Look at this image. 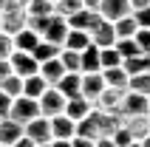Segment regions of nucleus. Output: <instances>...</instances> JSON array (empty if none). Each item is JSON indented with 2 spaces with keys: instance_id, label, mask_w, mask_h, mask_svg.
<instances>
[{
  "instance_id": "obj_1",
  "label": "nucleus",
  "mask_w": 150,
  "mask_h": 147,
  "mask_svg": "<svg viewBox=\"0 0 150 147\" xmlns=\"http://www.w3.org/2000/svg\"><path fill=\"white\" fill-rule=\"evenodd\" d=\"M34 116H40V105H37V99L25 96V93H20V96L11 99V110H8V119H14V122L25 124L31 122Z\"/></svg>"
},
{
  "instance_id": "obj_2",
  "label": "nucleus",
  "mask_w": 150,
  "mask_h": 147,
  "mask_svg": "<svg viewBox=\"0 0 150 147\" xmlns=\"http://www.w3.org/2000/svg\"><path fill=\"white\" fill-rule=\"evenodd\" d=\"M20 28H25V8L6 0V6H3V11H0V31L17 34Z\"/></svg>"
},
{
  "instance_id": "obj_3",
  "label": "nucleus",
  "mask_w": 150,
  "mask_h": 147,
  "mask_svg": "<svg viewBox=\"0 0 150 147\" xmlns=\"http://www.w3.org/2000/svg\"><path fill=\"white\" fill-rule=\"evenodd\" d=\"M37 105H40V113L42 116H57L65 110V96L59 93V88H54V85H48V88L40 93V99H37Z\"/></svg>"
},
{
  "instance_id": "obj_4",
  "label": "nucleus",
  "mask_w": 150,
  "mask_h": 147,
  "mask_svg": "<svg viewBox=\"0 0 150 147\" xmlns=\"http://www.w3.org/2000/svg\"><path fill=\"white\" fill-rule=\"evenodd\" d=\"M65 34H68V20H65V17H59V14H51V17H48V23L42 25L40 37L62 48V42H65Z\"/></svg>"
},
{
  "instance_id": "obj_5",
  "label": "nucleus",
  "mask_w": 150,
  "mask_h": 147,
  "mask_svg": "<svg viewBox=\"0 0 150 147\" xmlns=\"http://www.w3.org/2000/svg\"><path fill=\"white\" fill-rule=\"evenodd\" d=\"M8 62H11V71H14L17 76H23V79L40 71V62L34 59V54H31V51H11Z\"/></svg>"
},
{
  "instance_id": "obj_6",
  "label": "nucleus",
  "mask_w": 150,
  "mask_h": 147,
  "mask_svg": "<svg viewBox=\"0 0 150 147\" xmlns=\"http://www.w3.org/2000/svg\"><path fill=\"white\" fill-rule=\"evenodd\" d=\"M23 133L34 141V144L51 141V122H48V116H42V113H40V116H34L31 122H25V124H23Z\"/></svg>"
},
{
  "instance_id": "obj_7",
  "label": "nucleus",
  "mask_w": 150,
  "mask_h": 147,
  "mask_svg": "<svg viewBox=\"0 0 150 147\" xmlns=\"http://www.w3.org/2000/svg\"><path fill=\"white\" fill-rule=\"evenodd\" d=\"M119 113L122 116L147 113V96H144V93H136V90H125V93H122V102H119Z\"/></svg>"
},
{
  "instance_id": "obj_8",
  "label": "nucleus",
  "mask_w": 150,
  "mask_h": 147,
  "mask_svg": "<svg viewBox=\"0 0 150 147\" xmlns=\"http://www.w3.org/2000/svg\"><path fill=\"white\" fill-rule=\"evenodd\" d=\"M102 20H110V23H116L119 17H127L133 8H130V0H99V6H96Z\"/></svg>"
},
{
  "instance_id": "obj_9",
  "label": "nucleus",
  "mask_w": 150,
  "mask_h": 147,
  "mask_svg": "<svg viewBox=\"0 0 150 147\" xmlns=\"http://www.w3.org/2000/svg\"><path fill=\"white\" fill-rule=\"evenodd\" d=\"M88 34H91V42L99 45V48H108V45L116 42V28H113V23H110V20H102V17Z\"/></svg>"
},
{
  "instance_id": "obj_10",
  "label": "nucleus",
  "mask_w": 150,
  "mask_h": 147,
  "mask_svg": "<svg viewBox=\"0 0 150 147\" xmlns=\"http://www.w3.org/2000/svg\"><path fill=\"white\" fill-rule=\"evenodd\" d=\"M102 90H105V79H102V71H85V74H82V85H79V93H82L85 99L96 102V96H99Z\"/></svg>"
},
{
  "instance_id": "obj_11",
  "label": "nucleus",
  "mask_w": 150,
  "mask_h": 147,
  "mask_svg": "<svg viewBox=\"0 0 150 147\" xmlns=\"http://www.w3.org/2000/svg\"><path fill=\"white\" fill-rule=\"evenodd\" d=\"M48 122H51V139H74V133H76V122L71 119V116L57 113V116H51Z\"/></svg>"
},
{
  "instance_id": "obj_12",
  "label": "nucleus",
  "mask_w": 150,
  "mask_h": 147,
  "mask_svg": "<svg viewBox=\"0 0 150 147\" xmlns=\"http://www.w3.org/2000/svg\"><path fill=\"white\" fill-rule=\"evenodd\" d=\"M91 110H93V102H91V99H85L82 93H76V96H68L65 99V110H62V113L71 116L74 122H79V119L88 116Z\"/></svg>"
},
{
  "instance_id": "obj_13",
  "label": "nucleus",
  "mask_w": 150,
  "mask_h": 147,
  "mask_svg": "<svg viewBox=\"0 0 150 147\" xmlns=\"http://www.w3.org/2000/svg\"><path fill=\"white\" fill-rule=\"evenodd\" d=\"M99 23V11L96 8H79L68 17V28H79V31H91Z\"/></svg>"
},
{
  "instance_id": "obj_14",
  "label": "nucleus",
  "mask_w": 150,
  "mask_h": 147,
  "mask_svg": "<svg viewBox=\"0 0 150 147\" xmlns=\"http://www.w3.org/2000/svg\"><path fill=\"white\" fill-rule=\"evenodd\" d=\"M79 85H82V71H65L62 79H59L54 88H59V93L68 99V96H76V93H79Z\"/></svg>"
},
{
  "instance_id": "obj_15",
  "label": "nucleus",
  "mask_w": 150,
  "mask_h": 147,
  "mask_svg": "<svg viewBox=\"0 0 150 147\" xmlns=\"http://www.w3.org/2000/svg\"><path fill=\"white\" fill-rule=\"evenodd\" d=\"M37 74H40V76L48 82V85H57V82L62 79L65 68H62L59 57H51V59H45V62H40V71H37Z\"/></svg>"
},
{
  "instance_id": "obj_16",
  "label": "nucleus",
  "mask_w": 150,
  "mask_h": 147,
  "mask_svg": "<svg viewBox=\"0 0 150 147\" xmlns=\"http://www.w3.org/2000/svg\"><path fill=\"white\" fill-rule=\"evenodd\" d=\"M79 71H102L99 65V45H93V42H88L82 51H79Z\"/></svg>"
},
{
  "instance_id": "obj_17",
  "label": "nucleus",
  "mask_w": 150,
  "mask_h": 147,
  "mask_svg": "<svg viewBox=\"0 0 150 147\" xmlns=\"http://www.w3.org/2000/svg\"><path fill=\"white\" fill-rule=\"evenodd\" d=\"M20 136H23V124L8 119V116H3L0 119V144H14Z\"/></svg>"
},
{
  "instance_id": "obj_18",
  "label": "nucleus",
  "mask_w": 150,
  "mask_h": 147,
  "mask_svg": "<svg viewBox=\"0 0 150 147\" xmlns=\"http://www.w3.org/2000/svg\"><path fill=\"white\" fill-rule=\"evenodd\" d=\"M122 93H125V90H116V88H108V85H105V90H102L99 96H96L93 107H99V110H119Z\"/></svg>"
},
{
  "instance_id": "obj_19",
  "label": "nucleus",
  "mask_w": 150,
  "mask_h": 147,
  "mask_svg": "<svg viewBox=\"0 0 150 147\" xmlns=\"http://www.w3.org/2000/svg\"><path fill=\"white\" fill-rule=\"evenodd\" d=\"M11 40H14V51H31L37 42H40V34L34 31V28H20L17 34H11Z\"/></svg>"
},
{
  "instance_id": "obj_20",
  "label": "nucleus",
  "mask_w": 150,
  "mask_h": 147,
  "mask_svg": "<svg viewBox=\"0 0 150 147\" xmlns=\"http://www.w3.org/2000/svg\"><path fill=\"white\" fill-rule=\"evenodd\" d=\"M102 79L108 88H116V90H127V74L122 65L116 68H102Z\"/></svg>"
},
{
  "instance_id": "obj_21",
  "label": "nucleus",
  "mask_w": 150,
  "mask_h": 147,
  "mask_svg": "<svg viewBox=\"0 0 150 147\" xmlns=\"http://www.w3.org/2000/svg\"><path fill=\"white\" fill-rule=\"evenodd\" d=\"M74 136H85V139H99V122H96V110H91L88 116H82L76 122Z\"/></svg>"
},
{
  "instance_id": "obj_22",
  "label": "nucleus",
  "mask_w": 150,
  "mask_h": 147,
  "mask_svg": "<svg viewBox=\"0 0 150 147\" xmlns=\"http://www.w3.org/2000/svg\"><path fill=\"white\" fill-rule=\"evenodd\" d=\"M122 124L127 127V133H130L136 141L147 136V113H142V116H122Z\"/></svg>"
},
{
  "instance_id": "obj_23",
  "label": "nucleus",
  "mask_w": 150,
  "mask_h": 147,
  "mask_svg": "<svg viewBox=\"0 0 150 147\" xmlns=\"http://www.w3.org/2000/svg\"><path fill=\"white\" fill-rule=\"evenodd\" d=\"M91 42V34L88 31H79V28H68L65 34V42H62V48H74V51H82L85 45Z\"/></svg>"
},
{
  "instance_id": "obj_24",
  "label": "nucleus",
  "mask_w": 150,
  "mask_h": 147,
  "mask_svg": "<svg viewBox=\"0 0 150 147\" xmlns=\"http://www.w3.org/2000/svg\"><path fill=\"white\" fill-rule=\"evenodd\" d=\"M48 88V82L42 79L40 74H31V76H25L23 79V93L25 96H31V99H40V93Z\"/></svg>"
},
{
  "instance_id": "obj_25",
  "label": "nucleus",
  "mask_w": 150,
  "mask_h": 147,
  "mask_svg": "<svg viewBox=\"0 0 150 147\" xmlns=\"http://www.w3.org/2000/svg\"><path fill=\"white\" fill-rule=\"evenodd\" d=\"M127 90H136V93L150 96V68H147V71L133 74V76H127Z\"/></svg>"
},
{
  "instance_id": "obj_26",
  "label": "nucleus",
  "mask_w": 150,
  "mask_h": 147,
  "mask_svg": "<svg viewBox=\"0 0 150 147\" xmlns=\"http://www.w3.org/2000/svg\"><path fill=\"white\" fill-rule=\"evenodd\" d=\"M48 14H54L51 0H28L25 3V17H48Z\"/></svg>"
},
{
  "instance_id": "obj_27",
  "label": "nucleus",
  "mask_w": 150,
  "mask_h": 147,
  "mask_svg": "<svg viewBox=\"0 0 150 147\" xmlns=\"http://www.w3.org/2000/svg\"><path fill=\"white\" fill-rule=\"evenodd\" d=\"M31 54H34L37 62H45V59H51V57H57V54H59V45H54V42H48V40H42V37H40V42L31 48Z\"/></svg>"
},
{
  "instance_id": "obj_28",
  "label": "nucleus",
  "mask_w": 150,
  "mask_h": 147,
  "mask_svg": "<svg viewBox=\"0 0 150 147\" xmlns=\"http://www.w3.org/2000/svg\"><path fill=\"white\" fill-rule=\"evenodd\" d=\"M122 68H125V74H127V76H133V74L147 71V68H150V57H144V54L127 57V59H122Z\"/></svg>"
},
{
  "instance_id": "obj_29",
  "label": "nucleus",
  "mask_w": 150,
  "mask_h": 147,
  "mask_svg": "<svg viewBox=\"0 0 150 147\" xmlns=\"http://www.w3.org/2000/svg\"><path fill=\"white\" fill-rule=\"evenodd\" d=\"M113 28H116V40H119V37H133V34L139 31V25H136L133 14H127V17H119L116 23H113Z\"/></svg>"
},
{
  "instance_id": "obj_30",
  "label": "nucleus",
  "mask_w": 150,
  "mask_h": 147,
  "mask_svg": "<svg viewBox=\"0 0 150 147\" xmlns=\"http://www.w3.org/2000/svg\"><path fill=\"white\" fill-rule=\"evenodd\" d=\"M0 90H3V93H8L11 99L20 96V93H23V76H17V74H8L6 79L0 82Z\"/></svg>"
},
{
  "instance_id": "obj_31",
  "label": "nucleus",
  "mask_w": 150,
  "mask_h": 147,
  "mask_svg": "<svg viewBox=\"0 0 150 147\" xmlns=\"http://www.w3.org/2000/svg\"><path fill=\"white\" fill-rule=\"evenodd\" d=\"M79 8H85L82 0H54V14L65 17V20L74 14V11H79Z\"/></svg>"
},
{
  "instance_id": "obj_32",
  "label": "nucleus",
  "mask_w": 150,
  "mask_h": 147,
  "mask_svg": "<svg viewBox=\"0 0 150 147\" xmlns=\"http://www.w3.org/2000/svg\"><path fill=\"white\" fill-rule=\"evenodd\" d=\"M99 65H102V68H116V65H122V54H119L113 45L99 48Z\"/></svg>"
},
{
  "instance_id": "obj_33",
  "label": "nucleus",
  "mask_w": 150,
  "mask_h": 147,
  "mask_svg": "<svg viewBox=\"0 0 150 147\" xmlns=\"http://www.w3.org/2000/svg\"><path fill=\"white\" fill-rule=\"evenodd\" d=\"M59 62H62V68L65 71H79V51L74 48H59Z\"/></svg>"
},
{
  "instance_id": "obj_34",
  "label": "nucleus",
  "mask_w": 150,
  "mask_h": 147,
  "mask_svg": "<svg viewBox=\"0 0 150 147\" xmlns=\"http://www.w3.org/2000/svg\"><path fill=\"white\" fill-rule=\"evenodd\" d=\"M133 40H136V45H139V51L144 57H150V28H139L133 34Z\"/></svg>"
},
{
  "instance_id": "obj_35",
  "label": "nucleus",
  "mask_w": 150,
  "mask_h": 147,
  "mask_svg": "<svg viewBox=\"0 0 150 147\" xmlns=\"http://www.w3.org/2000/svg\"><path fill=\"white\" fill-rule=\"evenodd\" d=\"M110 139H113V144H116V147H125V144H130V141H136L133 136L127 133V127H125V124H119L116 130L110 133Z\"/></svg>"
},
{
  "instance_id": "obj_36",
  "label": "nucleus",
  "mask_w": 150,
  "mask_h": 147,
  "mask_svg": "<svg viewBox=\"0 0 150 147\" xmlns=\"http://www.w3.org/2000/svg\"><path fill=\"white\" fill-rule=\"evenodd\" d=\"M11 51H14V40H11V34L0 31V59H8V57H11Z\"/></svg>"
},
{
  "instance_id": "obj_37",
  "label": "nucleus",
  "mask_w": 150,
  "mask_h": 147,
  "mask_svg": "<svg viewBox=\"0 0 150 147\" xmlns=\"http://www.w3.org/2000/svg\"><path fill=\"white\" fill-rule=\"evenodd\" d=\"M130 14H133V20H136V25H139V28H150V6L133 8Z\"/></svg>"
},
{
  "instance_id": "obj_38",
  "label": "nucleus",
  "mask_w": 150,
  "mask_h": 147,
  "mask_svg": "<svg viewBox=\"0 0 150 147\" xmlns=\"http://www.w3.org/2000/svg\"><path fill=\"white\" fill-rule=\"evenodd\" d=\"M8 110H11V96L0 90V119H3V116H8Z\"/></svg>"
},
{
  "instance_id": "obj_39",
  "label": "nucleus",
  "mask_w": 150,
  "mask_h": 147,
  "mask_svg": "<svg viewBox=\"0 0 150 147\" xmlns=\"http://www.w3.org/2000/svg\"><path fill=\"white\" fill-rule=\"evenodd\" d=\"M96 139H85V136H74L71 139V147H93Z\"/></svg>"
},
{
  "instance_id": "obj_40",
  "label": "nucleus",
  "mask_w": 150,
  "mask_h": 147,
  "mask_svg": "<svg viewBox=\"0 0 150 147\" xmlns=\"http://www.w3.org/2000/svg\"><path fill=\"white\" fill-rule=\"evenodd\" d=\"M8 74H14V71H11V62H8V59H0V82L6 79Z\"/></svg>"
},
{
  "instance_id": "obj_41",
  "label": "nucleus",
  "mask_w": 150,
  "mask_h": 147,
  "mask_svg": "<svg viewBox=\"0 0 150 147\" xmlns=\"http://www.w3.org/2000/svg\"><path fill=\"white\" fill-rule=\"evenodd\" d=\"M93 147H116V144H113V139H110V136H99V139L93 141Z\"/></svg>"
},
{
  "instance_id": "obj_42",
  "label": "nucleus",
  "mask_w": 150,
  "mask_h": 147,
  "mask_svg": "<svg viewBox=\"0 0 150 147\" xmlns=\"http://www.w3.org/2000/svg\"><path fill=\"white\" fill-rule=\"evenodd\" d=\"M11 147H37V144H34V141H31V139H28V136L23 133V136H20V139H17V141H14Z\"/></svg>"
},
{
  "instance_id": "obj_43",
  "label": "nucleus",
  "mask_w": 150,
  "mask_h": 147,
  "mask_svg": "<svg viewBox=\"0 0 150 147\" xmlns=\"http://www.w3.org/2000/svg\"><path fill=\"white\" fill-rule=\"evenodd\" d=\"M51 147H71V139H51Z\"/></svg>"
},
{
  "instance_id": "obj_44",
  "label": "nucleus",
  "mask_w": 150,
  "mask_h": 147,
  "mask_svg": "<svg viewBox=\"0 0 150 147\" xmlns=\"http://www.w3.org/2000/svg\"><path fill=\"white\" fill-rule=\"evenodd\" d=\"M150 6V0H130V8H144Z\"/></svg>"
},
{
  "instance_id": "obj_45",
  "label": "nucleus",
  "mask_w": 150,
  "mask_h": 147,
  "mask_svg": "<svg viewBox=\"0 0 150 147\" xmlns=\"http://www.w3.org/2000/svg\"><path fill=\"white\" fill-rule=\"evenodd\" d=\"M82 6L85 8H96V6H99V0H82Z\"/></svg>"
},
{
  "instance_id": "obj_46",
  "label": "nucleus",
  "mask_w": 150,
  "mask_h": 147,
  "mask_svg": "<svg viewBox=\"0 0 150 147\" xmlns=\"http://www.w3.org/2000/svg\"><path fill=\"white\" fill-rule=\"evenodd\" d=\"M139 144H142V147H150V133L144 136V139H139Z\"/></svg>"
},
{
  "instance_id": "obj_47",
  "label": "nucleus",
  "mask_w": 150,
  "mask_h": 147,
  "mask_svg": "<svg viewBox=\"0 0 150 147\" xmlns=\"http://www.w3.org/2000/svg\"><path fill=\"white\" fill-rule=\"evenodd\" d=\"M125 147H142V144H139V141H130V144H125Z\"/></svg>"
},
{
  "instance_id": "obj_48",
  "label": "nucleus",
  "mask_w": 150,
  "mask_h": 147,
  "mask_svg": "<svg viewBox=\"0 0 150 147\" xmlns=\"http://www.w3.org/2000/svg\"><path fill=\"white\" fill-rule=\"evenodd\" d=\"M37 147H51V141H42V144H37Z\"/></svg>"
},
{
  "instance_id": "obj_49",
  "label": "nucleus",
  "mask_w": 150,
  "mask_h": 147,
  "mask_svg": "<svg viewBox=\"0 0 150 147\" xmlns=\"http://www.w3.org/2000/svg\"><path fill=\"white\" fill-rule=\"evenodd\" d=\"M147 133H150V113H147Z\"/></svg>"
},
{
  "instance_id": "obj_50",
  "label": "nucleus",
  "mask_w": 150,
  "mask_h": 147,
  "mask_svg": "<svg viewBox=\"0 0 150 147\" xmlns=\"http://www.w3.org/2000/svg\"><path fill=\"white\" fill-rule=\"evenodd\" d=\"M3 6H6V0H0V11H3Z\"/></svg>"
},
{
  "instance_id": "obj_51",
  "label": "nucleus",
  "mask_w": 150,
  "mask_h": 147,
  "mask_svg": "<svg viewBox=\"0 0 150 147\" xmlns=\"http://www.w3.org/2000/svg\"><path fill=\"white\" fill-rule=\"evenodd\" d=\"M147 113H150V96H147Z\"/></svg>"
},
{
  "instance_id": "obj_52",
  "label": "nucleus",
  "mask_w": 150,
  "mask_h": 147,
  "mask_svg": "<svg viewBox=\"0 0 150 147\" xmlns=\"http://www.w3.org/2000/svg\"><path fill=\"white\" fill-rule=\"evenodd\" d=\"M0 147H11V144H0Z\"/></svg>"
},
{
  "instance_id": "obj_53",
  "label": "nucleus",
  "mask_w": 150,
  "mask_h": 147,
  "mask_svg": "<svg viewBox=\"0 0 150 147\" xmlns=\"http://www.w3.org/2000/svg\"><path fill=\"white\" fill-rule=\"evenodd\" d=\"M51 3H54V0H51Z\"/></svg>"
}]
</instances>
